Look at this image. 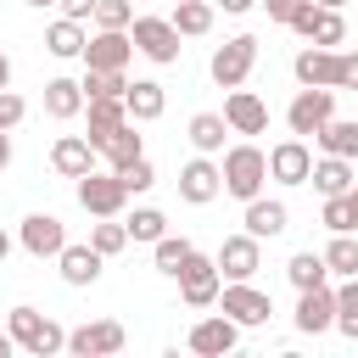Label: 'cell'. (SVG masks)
<instances>
[{
  "mask_svg": "<svg viewBox=\"0 0 358 358\" xmlns=\"http://www.w3.org/2000/svg\"><path fill=\"white\" fill-rule=\"evenodd\" d=\"M218 168H224V190H229L235 201H252V196H263V185H268V151H257L252 140L229 145Z\"/></svg>",
  "mask_w": 358,
  "mask_h": 358,
  "instance_id": "cell-1",
  "label": "cell"
},
{
  "mask_svg": "<svg viewBox=\"0 0 358 358\" xmlns=\"http://www.w3.org/2000/svg\"><path fill=\"white\" fill-rule=\"evenodd\" d=\"M6 330H11V341L22 347V352H34V358H50V352H62L67 347V330L56 324V319H45L39 308H11V319H6Z\"/></svg>",
  "mask_w": 358,
  "mask_h": 358,
  "instance_id": "cell-2",
  "label": "cell"
},
{
  "mask_svg": "<svg viewBox=\"0 0 358 358\" xmlns=\"http://www.w3.org/2000/svg\"><path fill=\"white\" fill-rule=\"evenodd\" d=\"M78 207L90 213V218H117L123 207H129V185H123V173L117 168H90L84 179H78Z\"/></svg>",
  "mask_w": 358,
  "mask_h": 358,
  "instance_id": "cell-3",
  "label": "cell"
},
{
  "mask_svg": "<svg viewBox=\"0 0 358 358\" xmlns=\"http://www.w3.org/2000/svg\"><path fill=\"white\" fill-rule=\"evenodd\" d=\"M252 67H257V39H252V34L224 39V45L213 50V62H207V73H213L218 90H241V84L252 78Z\"/></svg>",
  "mask_w": 358,
  "mask_h": 358,
  "instance_id": "cell-4",
  "label": "cell"
},
{
  "mask_svg": "<svg viewBox=\"0 0 358 358\" xmlns=\"http://www.w3.org/2000/svg\"><path fill=\"white\" fill-rule=\"evenodd\" d=\"M129 34H134V50H140L145 62H157V67H173V62H179V50H185V45H179L185 34H179L168 17H134V22H129Z\"/></svg>",
  "mask_w": 358,
  "mask_h": 358,
  "instance_id": "cell-5",
  "label": "cell"
},
{
  "mask_svg": "<svg viewBox=\"0 0 358 358\" xmlns=\"http://www.w3.org/2000/svg\"><path fill=\"white\" fill-rule=\"evenodd\" d=\"M218 291H224L218 257H207V252H190V263L179 268V296H185V308H218Z\"/></svg>",
  "mask_w": 358,
  "mask_h": 358,
  "instance_id": "cell-6",
  "label": "cell"
},
{
  "mask_svg": "<svg viewBox=\"0 0 358 358\" xmlns=\"http://www.w3.org/2000/svg\"><path fill=\"white\" fill-rule=\"evenodd\" d=\"M330 117H336V90H319V84H302L291 95V106H285L291 134H319Z\"/></svg>",
  "mask_w": 358,
  "mask_h": 358,
  "instance_id": "cell-7",
  "label": "cell"
},
{
  "mask_svg": "<svg viewBox=\"0 0 358 358\" xmlns=\"http://www.w3.org/2000/svg\"><path fill=\"white\" fill-rule=\"evenodd\" d=\"M218 313H229L241 330H252V324H268L274 302H268V291H257L252 280H229V285L218 291Z\"/></svg>",
  "mask_w": 358,
  "mask_h": 358,
  "instance_id": "cell-8",
  "label": "cell"
},
{
  "mask_svg": "<svg viewBox=\"0 0 358 358\" xmlns=\"http://www.w3.org/2000/svg\"><path fill=\"white\" fill-rule=\"evenodd\" d=\"M285 28H296L308 45H347V22H341V11H330V6H319V0H302L296 6V17L285 22Z\"/></svg>",
  "mask_w": 358,
  "mask_h": 358,
  "instance_id": "cell-9",
  "label": "cell"
},
{
  "mask_svg": "<svg viewBox=\"0 0 358 358\" xmlns=\"http://www.w3.org/2000/svg\"><path fill=\"white\" fill-rule=\"evenodd\" d=\"M129 62H134V34L129 28H95V39L84 45V67L129 73Z\"/></svg>",
  "mask_w": 358,
  "mask_h": 358,
  "instance_id": "cell-10",
  "label": "cell"
},
{
  "mask_svg": "<svg viewBox=\"0 0 358 358\" xmlns=\"http://www.w3.org/2000/svg\"><path fill=\"white\" fill-rule=\"evenodd\" d=\"M123 324L117 319H90V324H78V330H67V352L73 358H112V352H123Z\"/></svg>",
  "mask_w": 358,
  "mask_h": 358,
  "instance_id": "cell-11",
  "label": "cell"
},
{
  "mask_svg": "<svg viewBox=\"0 0 358 358\" xmlns=\"http://www.w3.org/2000/svg\"><path fill=\"white\" fill-rule=\"evenodd\" d=\"M213 257H218V274H224V280H252V274L263 268V241L241 229V235H224V246H218Z\"/></svg>",
  "mask_w": 358,
  "mask_h": 358,
  "instance_id": "cell-12",
  "label": "cell"
},
{
  "mask_svg": "<svg viewBox=\"0 0 358 358\" xmlns=\"http://www.w3.org/2000/svg\"><path fill=\"white\" fill-rule=\"evenodd\" d=\"M308 173H313V151H308L302 134L268 145V179H280V185H308Z\"/></svg>",
  "mask_w": 358,
  "mask_h": 358,
  "instance_id": "cell-13",
  "label": "cell"
},
{
  "mask_svg": "<svg viewBox=\"0 0 358 358\" xmlns=\"http://www.w3.org/2000/svg\"><path fill=\"white\" fill-rule=\"evenodd\" d=\"M218 190H224V168H218L207 151H201V157H190V162L179 168V196H185L190 207H207Z\"/></svg>",
  "mask_w": 358,
  "mask_h": 358,
  "instance_id": "cell-14",
  "label": "cell"
},
{
  "mask_svg": "<svg viewBox=\"0 0 358 358\" xmlns=\"http://www.w3.org/2000/svg\"><path fill=\"white\" fill-rule=\"evenodd\" d=\"M185 341H190V352H201V358H224V352H235L241 324H235L229 313H213V319H196Z\"/></svg>",
  "mask_w": 358,
  "mask_h": 358,
  "instance_id": "cell-15",
  "label": "cell"
},
{
  "mask_svg": "<svg viewBox=\"0 0 358 358\" xmlns=\"http://www.w3.org/2000/svg\"><path fill=\"white\" fill-rule=\"evenodd\" d=\"M291 73H296V84L336 90V78H341V50H330V45H302L296 62H291Z\"/></svg>",
  "mask_w": 358,
  "mask_h": 358,
  "instance_id": "cell-16",
  "label": "cell"
},
{
  "mask_svg": "<svg viewBox=\"0 0 358 358\" xmlns=\"http://www.w3.org/2000/svg\"><path fill=\"white\" fill-rule=\"evenodd\" d=\"M17 241H22V252H28V257H56V252L67 246V224H62L56 213H28Z\"/></svg>",
  "mask_w": 358,
  "mask_h": 358,
  "instance_id": "cell-17",
  "label": "cell"
},
{
  "mask_svg": "<svg viewBox=\"0 0 358 358\" xmlns=\"http://www.w3.org/2000/svg\"><path fill=\"white\" fill-rule=\"evenodd\" d=\"M296 330H302V336H324V330H336V285L296 291Z\"/></svg>",
  "mask_w": 358,
  "mask_h": 358,
  "instance_id": "cell-18",
  "label": "cell"
},
{
  "mask_svg": "<svg viewBox=\"0 0 358 358\" xmlns=\"http://www.w3.org/2000/svg\"><path fill=\"white\" fill-rule=\"evenodd\" d=\"M95 157H101V151H95L90 134H62V140L50 145V168H56L62 179H84V173L95 168Z\"/></svg>",
  "mask_w": 358,
  "mask_h": 358,
  "instance_id": "cell-19",
  "label": "cell"
},
{
  "mask_svg": "<svg viewBox=\"0 0 358 358\" xmlns=\"http://www.w3.org/2000/svg\"><path fill=\"white\" fill-rule=\"evenodd\" d=\"M241 224H246V235L274 241V235H285V229H291V207H285V201H274V196H252V201H246V213H241Z\"/></svg>",
  "mask_w": 358,
  "mask_h": 358,
  "instance_id": "cell-20",
  "label": "cell"
},
{
  "mask_svg": "<svg viewBox=\"0 0 358 358\" xmlns=\"http://www.w3.org/2000/svg\"><path fill=\"white\" fill-rule=\"evenodd\" d=\"M224 123H229L235 134H263V129H268V106H263V95H252V90H229V95H224Z\"/></svg>",
  "mask_w": 358,
  "mask_h": 358,
  "instance_id": "cell-21",
  "label": "cell"
},
{
  "mask_svg": "<svg viewBox=\"0 0 358 358\" xmlns=\"http://www.w3.org/2000/svg\"><path fill=\"white\" fill-rule=\"evenodd\" d=\"M101 263H106V257H101L90 241H84V246H73V241H67V246L56 252V268H62V280H67V285H95V280H101Z\"/></svg>",
  "mask_w": 358,
  "mask_h": 358,
  "instance_id": "cell-22",
  "label": "cell"
},
{
  "mask_svg": "<svg viewBox=\"0 0 358 358\" xmlns=\"http://www.w3.org/2000/svg\"><path fill=\"white\" fill-rule=\"evenodd\" d=\"M123 106H129V117H134V123H157V117L168 112V90H162L157 78H134V84H129V95H123Z\"/></svg>",
  "mask_w": 358,
  "mask_h": 358,
  "instance_id": "cell-23",
  "label": "cell"
},
{
  "mask_svg": "<svg viewBox=\"0 0 358 358\" xmlns=\"http://www.w3.org/2000/svg\"><path fill=\"white\" fill-rule=\"evenodd\" d=\"M84 112H90V140H95V151L106 145V134H117V129L129 123V106H123L117 95H95V101H84Z\"/></svg>",
  "mask_w": 358,
  "mask_h": 358,
  "instance_id": "cell-24",
  "label": "cell"
},
{
  "mask_svg": "<svg viewBox=\"0 0 358 358\" xmlns=\"http://www.w3.org/2000/svg\"><path fill=\"white\" fill-rule=\"evenodd\" d=\"M78 112H84V84H78V78H50V84H45V117L67 123V117H78Z\"/></svg>",
  "mask_w": 358,
  "mask_h": 358,
  "instance_id": "cell-25",
  "label": "cell"
},
{
  "mask_svg": "<svg viewBox=\"0 0 358 358\" xmlns=\"http://www.w3.org/2000/svg\"><path fill=\"white\" fill-rule=\"evenodd\" d=\"M308 185H313L319 196H347L358 179H352V162H347V157H319L313 173H308Z\"/></svg>",
  "mask_w": 358,
  "mask_h": 358,
  "instance_id": "cell-26",
  "label": "cell"
},
{
  "mask_svg": "<svg viewBox=\"0 0 358 358\" xmlns=\"http://www.w3.org/2000/svg\"><path fill=\"white\" fill-rule=\"evenodd\" d=\"M313 140H319L324 157H347V162H358V117H330Z\"/></svg>",
  "mask_w": 358,
  "mask_h": 358,
  "instance_id": "cell-27",
  "label": "cell"
},
{
  "mask_svg": "<svg viewBox=\"0 0 358 358\" xmlns=\"http://www.w3.org/2000/svg\"><path fill=\"white\" fill-rule=\"evenodd\" d=\"M84 45H90V34H84V22H73V17H56V22L45 28V50L62 56V62L84 56Z\"/></svg>",
  "mask_w": 358,
  "mask_h": 358,
  "instance_id": "cell-28",
  "label": "cell"
},
{
  "mask_svg": "<svg viewBox=\"0 0 358 358\" xmlns=\"http://www.w3.org/2000/svg\"><path fill=\"white\" fill-rule=\"evenodd\" d=\"M213 17H218V6L213 0H173V28L185 34V39H201V34H213Z\"/></svg>",
  "mask_w": 358,
  "mask_h": 358,
  "instance_id": "cell-29",
  "label": "cell"
},
{
  "mask_svg": "<svg viewBox=\"0 0 358 358\" xmlns=\"http://www.w3.org/2000/svg\"><path fill=\"white\" fill-rule=\"evenodd\" d=\"M285 280H291L296 291H313V285H330V263H324V252H296V257L285 263Z\"/></svg>",
  "mask_w": 358,
  "mask_h": 358,
  "instance_id": "cell-30",
  "label": "cell"
},
{
  "mask_svg": "<svg viewBox=\"0 0 358 358\" xmlns=\"http://www.w3.org/2000/svg\"><path fill=\"white\" fill-rule=\"evenodd\" d=\"M224 134H235V129L224 123V112H196V117H190V145H196V151H207V157L224 151Z\"/></svg>",
  "mask_w": 358,
  "mask_h": 358,
  "instance_id": "cell-31",
  "label": "cell"
},
{
  "mask_svg": "<svg viewBox=\"0 0 358 358\" xmlns=\"http://www.w3.org/2000/svg\"><path fill=\"white\" fill-rule=\"evenodd\" d=\"M190 235H162V241H151V257H157V268L168 274V280H179V268L190 263Z\"/></svg>",
  "mask_w": 358,
  "mask_h": 358,
  "instance_id": "cell-32",
  "label": "cell"
},
{
  "mask_svg": "<svg viewBox=\"0 0 358 358\" xmlns=\"http://www.w3.org/2000/svg\"><path fill=\"white\" fill-rule=\"evenodd\" d=\"M101 157H106V168H123V162H134V157H145V145H140V134H134V117L117 129V134H106V145H101Z\"/></svg>",
  "mask_w": 358,
  "mask_h": 358,
  "instance_id": "cell-33",
  "label": "cell"
},
{
  "mask_svg": "<svg viewBox=\"0 0 358 358\" xmlns=\"http://www.w3.org/2000/svg\"><path fill=\"white\" fill-rule=\"evenodd\" d=\"M336 330H341L347 341H358V274H347V280L336 285Z\"/></svg>",
  "mask_w": 358,
  "mask_h": 358,
  "instance_id": "cell-34",
  "label": "cell"
},
{
  "mask_svg": "<svg viewBox=\"0 0 358 358\" xmlns=\"http://www.w3.org/2000/svg\"><path fill=\"white\" fill-rule=\"evenodd\" d=\"M123 224H129V241H145V246L168 235V218H162V207H134Z\"/></svg>",
  "mask_w": 358,
  "mask_h": 358,
  "instance_id": "cell-35",
  "label": "cell"
},
{
  "mask_svg": "<svg viewBox=\"0 0 358 358\" xmlns=\"http://www.w3.org/2000/svg\"><path fill=\"white\" fill-rule=\"evenodd\" d=\"M319 218H324V229H330V235H347V229H358L352 190H347V196H324V213H319Z\"/></svg>",
  "mask_w": 358,
  "mask_h": 358,
  "instance_id": "cell-36",
  "label": "cell"
},
{
  "mask_svg": "<svg viewBox=\"0 0 358 358\" xmlns=\"http://www.w3.org/2000/svg\"><path fill=\"white\" fill-rule=\"evenodd\" d=\"M90 246H95L101 257H117V252L129 246V224H117V218H101V224L90 229Z\"/></svg>",
  "mask_w": 358,
  "mask_h": 358,
  "instance_id": "cell-37",
  "label": "cell"
},
{
  "mask_svg": "<svg viewBox=\"0 0 358 358\" xmlns=\"http://www.w3.org/2000/svg\"><path fill=\"white\" fill-rule=\"evenodd\" d=\"M324 263H330V274H341V280H347V274H358V241H352V229H347V235H336V241L324 246Z\"/></svg>",
  "mask_w": 358,
  "mask_h": 358,
  "instance_id": "cell-38",
  "label": "cell"
},
{
  "mask_svg": "<svg viewBox=\"0 0 358 358\" xmlns=\"http://www.w3.org/2000/svg\"><path fill=\"white\" fill-rule=\"evenodd\" d=\"M117 173H123V185H129V196H145V190L157 185V168H151V157H134V162H123Z\"/></svg>",
  "mask_w": 358,
  "mask_h": 358,
  "instance_id": "cell-39",
  "label": "cell"
},
{
  "mask_svg": "<svg viewBox=\"0 0 358 358\" xmlns=\"http://www.w3.org/2000/svg\"><path fill=\"white\" fill-rule=\"evenodd\" d=\"M134 22V0H101L95 6V28H129Z\"/></svg>",
  "mask_w": 358,
  "mask_h": 358,
  "instance_id": "cell-40",
  "label": "cell"
},
{
  "mask_svg": "<svg viewBox=\"0 0 358 358\" xmlns=\"http://www.w3.org/2000/svg\"><path fill=\"white\" fill-rule=\"evenodd\" d=\"M22 117H28V101H22L17 90H0V129L11 134V129H17Z\"/></svg>",
  "mask_w": 358,
  "mask_h": 358,
  "instance_id": "cell-41",
  "label": "cell"
},
{
  "mask_svg": "<svg viewBox=\"0 0 358 358\" xmlns=\"http://www.w3.org/2000/svg\"><path fill=\"white\" fill-rule=\"evenodd\" d=\"M336 90H358V50H341V78Z\"/></svg>",
  "mask_w": 358,
  "mask_h": 358,
  "instance_id": "cell-42",
  "label": "cell"
},
{
  "mask_svg": "<svg viewBox=\"0 0 358 358\" xmlns=\"http://www.w3.org/2000/svg\"><path fill=\"white\" fill-rule=\"evenodd\" d=\"M257 6H263V11H268V17H274V22H291V17H296V6H302V0H257Z\"/></svg>",
  "mask_w": 358,
  "mask_h": 358,
  "instance_id": "cell-43",
  "label": "cell"
},
{
  "mask_svg": "<svg viewBox=\"0 0 358 358\" xmlns=\"http://www.w3.org/2000/svg\"><path fill=\"white\" fill-rule=\"evenodd\" d=\"M95 6H101V0H62V17L84 22V17H95Z\"/></svg>",
  "mask_w": 358,
  "mask_h": 358,
  "instance_id": "cell-44",
  "label": "cell"
},
{
  "mask_svg": "<svg viewBox=\"0 0 358 358\" xmlns=\"http://www.w3.org/2000/svg\"><path fill=\"white\" fill-rule=\"evenodd\" d=\"M213 6H224V11H229V17H246V11H252V6H257V0H213Z\"/></svg>",
  "mask_w": 358,
  "mask_h": 358,
  "instance_id": "cell-45",
  "label": "cell"
},
{
  "mask_svg": "<svg viewBox=\"0 0 358 358\" xmlns=\"http://www.w3.org/2000/svg\"><path fill=\"white\" fill-rule=\"evenodd\" d=\"M0 90H11V56L0 50Z\"/></svg>",
  "mask_w": 358,
  "mask_h": 358,
  "instance_id": "cell-46",
  "label": "cell"
},
{
  "mask_svg": "<svg viewBox=\"0 0 358 358\" xmlns=\"http://www.w3.org/2000/svg\"><path fill=\"white\" fill-rule=\"evenodd\" d=\"M6 162H11V134L0 129V168H6Z\"/></svg>",
  "mask_w": 358,
  "mask_h": 358,
  "instance_id": "cell-47",
  "label": "cell"
},
{
  "mask_svg": "<svg viewBox=\"0 0 358 358\" xmlns=\"http://www.w3.org/2000/svg\"><path fill=\"white\" fill-rule=\"evenodd\" d=\"M11 352H17V341H11V330H6V336H0V358H11Z\"/></svg>",
  "mask_w": 358,
  "mask_h": 358,
  "instance_id": "cell-48",
  "label": "cell"
},
{
  "mask_svg": "<svg viewBox=\"0 0 358 358\" xmlns=\"http://www.w3.org/2000/svg\"><path fill=\"white\" fill-rule=\"evenodd\" d=\"M6 252H11V235H6V229H0V263H6Z\"/></svg>",
  "mask_w": 358,
  "mask_h": 358,
  "instance_id": "cell-49",
  "label": "cell"
},
{
  "mask_svg": "<svg viewBox=\"0 0 358 358\" xmlns=\"http://www.w3.org/2000/svg\"><path fill=\"white\" fill-rule=\"evenodd\" d=\"M28 6H39V11H50V6H62V0H28Z\"/></svg>",
  "mask_w": 358,
  "mask_h": 358,
  "instance_id": "cell-50",
  "label": "cell"
},
{
  "mask_svg": "<svg viewBox=\"0 0 358 358\" xmlns=\"http://www.w3.org/2000/svg\"><path fill=\"white\" fill-rule=\"evenodd\" d=\"M319 6H330V11H341V6H347V0H319Z\"/></svg>",
  "mask_w": 358,
  "mask_h": 358,
  "instance_id": "cell-51",
  "label": "cell"
},
{
  "mask_svg": "<svg viewBox=\"0 0 358 358\" xmlns=\"http://www.w3.org/2000/svg\"><path fill=\"white\" fill-rule=\"evenodd\" d=\"M352 207H358V185H352Z\"/></svg>",
  "mask_w": 358,
  "mask_h": 358,
  "instance_id": "cell-52",
  "label": "cell"
}]
</instances>
